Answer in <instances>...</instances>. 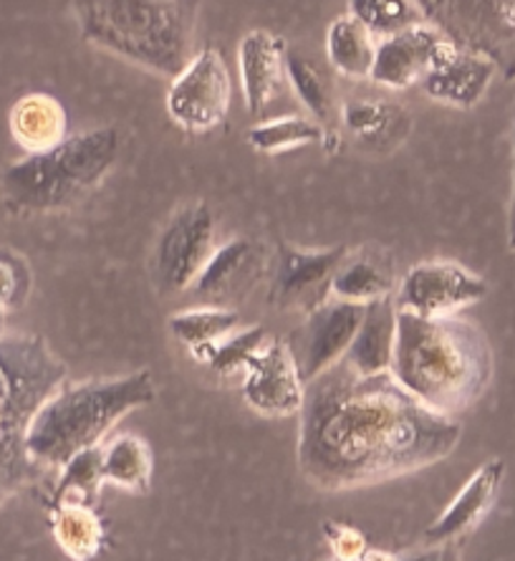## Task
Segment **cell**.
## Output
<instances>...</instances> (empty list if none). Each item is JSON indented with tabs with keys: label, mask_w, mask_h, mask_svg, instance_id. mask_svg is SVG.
<instances>
[{
	"label": "cell",
	"mask_w": 515,
	"mask_h": 561,
	"mask_svg": "<svg viewBox=\"0 0 515 561\" xmlns=\"http://www.w3.org/2000/svg\"><path fill=\"white\" fill-rule=\"evenodd\" d=\"M298 468L321 491H352L435 466L462 427L422 405L392 373L364 377L342 359L304 387Z\"/></svg>",
	"instance_id": "cell-1"
},
{
	"label": "cell",
	"mask_w": 515,
	"mask_h": 561,
	"mask_svg": "<svg viewBox=\"0 0 515 561\" xmlns=\"http://www.w3.org/2000/svg\"><path fill=\"white\" fill-rule=\"evenodd\" d=\"M392 377L422 405L453 417L476 405L493 379V350L470 319H425L397 309Z\"/></svg>",
	"instance_id": "cell-2"
},
{
	"label": "cell",
	"mask_w": 515,
	"mask_h": 561,
	"mask_svg": "<svg viewBox=\"0 0 515 561\" xmlns=\"http://www.w3.org/2000/svg\"><path fill=\"white\" fill-rule=\"evenodd\" d=\"M87 44L174 79L195 54L201 0H71Z\"/></svg>",
	"instance_id": "cell-3"
},
{
	"label": "cell",
	"mask_w": 515,
	"mask_h": 561,
	"mask_svg": "<svg viewBox=\"0 0 515 561\" xmlns=\"http://www.w3.org/2000/svg\"><path fill=\"white\" fill-rule=\"evenodd\" d=\"M157 385L149 369L64 382L33 415L26 448L41 468H61L77 453L94 448L129 412L152 405Z\"/></svg>",
	"instance_id": "cell-4"
},
{
	"label": "cell",
	"mask_w": 515,
	"mask_h": 561,
	"mask_svg": "<svg viewBox=\"0 0 515 561\" xmlns=\"http://www.w3.org/2000/svg\"><path fill=\"white\" fill-rule=\"evenodd\" d=\"M66 382V365L44 336H0V503L38 476L26 433L41 405Z\"/></svg>",
	"instance_id": "cell-5"
},
{
	"label": "cell",
	"mask_w": 515,
	"mask_h": 561,
	"mask_svg": "<svg viewBox=\"0 0 515 561\" xmlns=\"http://www.w3.org/2000/svg\"><path fill=\"white\" fill-rule=\"evenodd\" d=\"M122 135L96 127L69 135L46 152L26 154L3 172V195L13 210L54 213L77 205L119 160Z\"/></svg>",
	"instance_id": "cell-6"
},
{
	"label": "cell",
	"mask_w": 515,
	"mask_h": 561,
	"mask_svg": "<svg viewBox=\"0 0 515 561\" xmlns=\"http://www.w3.org/2000/svg\"><path fill=\"white\" fill-rule=\"evenodd\" d=\"M425 21L455 46L476 51L515 79V0H417Z\"/></svg>",
	"instance_id": "cell-7"
},
{
	"label": "cell",
	"mask_w": 515,
	"mask_h": 561,
	"mask_svg": "<svg viewBox=\"0 0 515 561\" xmlns=\"http://www.w3.org/2000/svg\"><path fill=\"white\" fill-rule=\"evenodd\" d=\"M215 216L205 203H190L164 222L152 253V280L162 296L193 288L215 253Z\"/></svg>",
	"instance_id": "cell-8"
},
{
	"label": "cell",
	"mask_w": 515,
	"mask_h": 561,
	"mask_svg": "<svg viewBox=\"0 0 515 561\" xmlns=\"http://www.w3.org/2000/svg\"><path fill=\"white\" fill-rule=\"evenodd\" d=\"M232 79L218 48L205 46L193 54L178 77L170 79L168 114L187 135H207L228 119Z\"/></svg>",
	"instance_id": "cell-9"
},
{
	"label": "cell",
	"mask_w": 515,
	"mask_h": 561,
	"mask_svg": "<svg viewBox=\"0 0 515 561\" xmlns=\"http://www.w3.org/2000/svg\"><path fill=\"white\" fill-rule=\"evenodd\" d=\"M488 280L462 263L435 259L412 266L394 291V307L425 319L458 317L462 309L483 301Z\"/></svg>",
	"instance_id": "cell-10"
},
{
	"label": "cell",
	"mask_w": 515,
	"mask_h": 561,
	"mask_svg": "<svg viewBox=\"0 0 515 561\" xmlns=\"http://www.w3.org/2000/svg\"><path fill=\"white\" fill-rule=\"evenodd\" d=\"M362 319V304L342 301L334 296L306 313L301 327L286 342L304 385H309L313 377L327 373L329 367L339 365L346 357L348 346L359 332Z\"/></svg>",
	"instance_id": "cell-11"
},
{
	"label": "cell",
	"mask_w": 515,
	"mask_h": 561,
	"mask_svg": "<svg viewBox=\"0 0 515 561\" xmlns=\"http://www.w3.org/2000/svg\"><path fill=\"white\" fill-rule=\"evenodd\" d=\"M348 253L346 245L309 251L278 243L276 266L271 276V304L281 311L309 313L331 299V280Z\"/></svg>",
	"instance_id": "cell-12"
},
{
	"label": "cell",
	"mask_w": 515,
	"mask_h": 561,
	"mask_svg": "<svg viewBox=\"0 0 515 561\" xmlns=\"http://www.w3.org/2000/svg\"><path fill=\"white\" fill-rule=\"evenodd\" d=\"M268 251L253 238H232L215 249L190 291L203 307H226L243 301L268 274Z\"/></svg>",
	"instance_id": "cell-13"
},
{
	"label": "cell",
	"mask_w": 515,
	"mask_h": 561,
	"mask_svg": "<svg viewBox=\"0 0 515 561\" xmlns=\"http://www.w3.org/2000/svg\"><path fill=\"white\" fill-rule=\"evenodd\" d=\"M455 44L445 33L422 21L417 26L400 31L397 36L379 41L369 79L385 89H394V92L422 84V79L443 61V56Z\"/></svg>",
	"instance_id": "cell-14"
},
{
	"label": "cell",
	"mask_w": 515,
	"mask_h": 561,
	"mask_svg": "<svg viewBox=\"0 0 515 561\" xmlns=\"http://www.w3.org/2000/svg\"><path fill=\"white\" fill-rule=\"evenodd\" d=\"M243 398L263 417L298 415L304 405V382L286 342L268 340L245 365Z\"/></svg>",
	"instance_id": "cell-15"
},
{
	"label": "cell",
	"mask_w": 515,
	"mask_h": 561,
	"mask_svg": "<svg viewBox=\"0 0 515 561\" xmlns=\"http://www.w3.org/2000/svg\"><path fill=\"white\" fill-rule=\"evenodd\" d=\"M286 41L265 28H253L240 38L238 79L245 110L261 119L286 84Z\"/></svg>",
	"instance_id": "cell-16"
},
{
	"label": "cell",
	"mask_w": 515,
	"mask_h": 561,
	"mask_svg": "<svg viewBox=\"0 0 515 561\" xmlns=\"http://www.w3.org/2000/svg\"><path fill=\"white\" fill-rule=\"evenodd\" d=\"M495 73L497 66L485 56L453 46L443 61L422 79V89L432 102L453 106V110H472L483 102Z\"/></svg>",
	"instance_id": "cell-17"
},
{
	"label": "cell",
	"mask_w": 515,
	"mask_h": 561,
	"mask_svg": "<svg viewBox=\"0 0 515 561\" xmlns=\"http://www.w3.org/2000/svg\"><path fill=\"white\" fill-rule=\"evenodd\" d=\"M503 476L505 463L501 458H493L480 466L476 473L470 476V481L462 485L458 496L453 499L450 506L445 508V514L425 531V541L455 543L462 539L465 534L476 529V526L490 514V508H493L497 491H501Z\"/></svg>",
	"instance_id": "cell-18"
},
{
	"label": "cell",
	"mask_w": 515,
	"mask_h": 561,
	"mask_svg": "<svg viewBox=\"0 0 515 561\" xmlns=\"http://www.w3.org/2000/svg\"><path fill=\"white\" fill-rule=\"evenodd\" d=\"M397 342V307L392 296L371 301L364 307V319L348 346L344 362L356 375L374 377L392 369Z\"/></svg>",
	"instance_id": "cell-19"
},
{
	"label": "cell",
	"mask_w": 515,
	"mask_h": 561,
	"mask_svg": "<svg viewBox=\"0 0 515 561\" xmlns=\"http://www.w3.org/2000/svg\"><path fill=\"white\" fill-rule=\"evenodd\" d=\"M11 137L26 154L46 152L69 137V117L56 96L33 92L21 96L8 114Z\"/></svg>",
	"instance_id": "cell-20"
},
{
	"label": "cell",
	"mask_w": 515,
	"mask_h": 561,
	"mask_svg": "<svg viewBox=\"0 0 515 561\" xmlns=\"http://www.w3.org/2000/svg\"><path fill=\"white\" fill-rule=\"evenodd\" d=\"M397 280L392 276L387 261L369 249L348 251L344 261L339 263L334 280H331V296L342 301L362 304L367 307L371 301L387 299L394 294Z\"/></svg>",
	"instance_id": "cell-21"
},
{
	"label": "cell",
	"mask_w": 515,
	"mask_h": 561,
	"mask_svg": "<svg viewBox=\"0 0 515 561\" xmlns=\"http://www.w3.org/2000/svg\"><path fill=\"white\" fill-rule=\"evenodd\" d=\"M374 56H377V38L362 26L354 15H339L327 31V59L339 77L369 79Z\"/></svg>",
	"instance_id": "cell-22"
},
{
	"label": "cell",
	"mask_w": 515,
	"mask_h": 561,
	"mask_svg": "<svg viewBox=\"0 0 515 561\" xmlns=\"http://www.w3.org/2000/svg\"><path fill=\"white\" fill-rule=\"evenodd\" d=\"M104 483L119 485L129 493H147L152 483V448L137 435H116L102 448Z\"/></svg>",
	"instance_id": "cell-23"
},
{
	"label": "cell",
	"mask_w": 515,
	"mask_h": 561,
	"mask_svg": "<svg viewBox=\"0 0 515 561\" xmlns=\"http://www.w3.org/2000/svg\"><path fill=\"white\" fill-rule=\"evenodd\" d=\"M168 327L174 340L185 344L193 357H201L210 346L238 332L240 313L226 307H197L172 313Z\"/></svg>",
	"instance_id": "cell-24"
},
{
	"label": "cell",
	"mask_w": 515,
	"mask_h": 561,
	"mask_svg": "<svg viewBox=\"0 0 515 561\" xmlns=\"http://www.w3.org/2000/svg\"><path fill=\"white\" fill-rule=\"evenodd\" d=\"M54 539L73 561H94L104 541V529L89 503H58L54 514Z\"/></svg>",
	"instance_id": "cell-25"
},
{
	"label": "cell",
	"mask_w": 515,
	"mask_h": 561,
	"mask_svg": "<svg viewBox=\"0 0 515 561\" xmlns=\"http://www.w3.org/2000/svg\"><path fill=\"white\" fill-rule=\"evenodd\" d=\"M286 81L294 89L298 102L309 117L321 122H329L336 112V99H334V84H331L329 73L321 69L319 64L306 59L301 54L288 51L286 54Z\"/></svg>",
	"instance_id": "cell-26"
},
{
	"label": "cell",
	"mask_w": 515,
	"mask_h": 561,
	"mask_svg": "<svg viewBox=\"0 0 515 561\" xmlns=\"http://www.w3.org/2000/svg\"><path fill=\"white\" fill-rule=\"evenodd\" d=\"M248 145L253 147L255 152L263 154H278L296 150V147L316 145L323 142V129L316 119L311 117H271L263 122H255V125L248 129Z\"/></svg>",
	"instance_id": "cell-27"
},
{
	"label": "cell",
	"mask_w": 515,
	"mask_h": 561,
	"mask_svg": "<svg viewBox=\"0 0 515 561\" xmlns=\"http://www.w3.org/2000/svg\"><path fill=\"white\" fill-rule=\"evenodd\" d=\"M348 15H354L377 44L425 21L417 0H348Z\"/></svg>",
	"instance_id": "cell-28"
},
{
	"label": "cell",
	"mask_w": 515,
	"mask_h": 561,
	"mask_svg": "<svg viewBox=\"0 0 515 561\" xmlns=\"http://www.w3.org/2000/svg\"><path fill=\"white\" fill-rule=\"evenodd\" d=\"M104 483L102 470V445L87 448L73 456L69 463L61 466L58 478L56 503H94L99 489Z\"/></svg>",
	"instance_id": "cell-29"
},
{
	"label": "cell",
	"mask_w": 515,
	"mask_h": 561,
	"mask_svg": "<svg viewBox=\"0 0 515 561\" xmlns=\"http://www.w3.org/2000/svg\"><path fill=\"white\" fill-rule=\"evenodd\" d=\"M268 344V334L263 327H245L232 332L226 340L218 342L210 350L203 352L201 357H195L201 365H207L213 373L222 377H230L236 373H243L251 357H255L263 346Z\"/></svg>",
	"instance_id": "cell-30"
},
{
	"label": "cell",
	"mask_w": 515,
	"mask_h": 561,
	"mask_svg": "<svg viewBox=\"0 0 515 561\" xmlns=\"http://www.w3.org/2000/svg\"><path fill=\"white\" fill-rule=\"evenodd\" d=\"M33 274L28 261L11 249H0V304L5 309H21L28 301Z\"/></svg>",
	"instance_id": "cell-31"
},
{
	"label": "cell",
	"mask_w": 515,
	"mask_h": 561,
	"mask_svg": "<svg viewBox=\"0 0 515 561\" xmlns=\"http://www.w3.org/2000/svg\"><path fill=\"white\" fill-rule=\"evenodd\" d=\"M342 117L348 131L356 137H377L389 125V110L379 102H369V99H356V102H346L342 106Z\"/></svg>",
	"instance_id": "cell-32"
},
{
	"label": "cell",
	"mask_w": 515,
	"mask_h": 561,
	"mask_svg": "<svg viewBox=\"0 0 515 561\" xmlns=\"http://www.w3.org/2000/svg\"><path fill=\"white\" fill-rule=\"evenodd\" d=\"M323 534H327L331 551H334V559L339 561H362V557L367 554V541H364V536L352 529V526L327 522Z\"/></svg>",
	"instance_id": "cell-33"
},
{
	"label": "cell",
	"mask_w": 515,
	"mask_h": 561,
	"mask_svg": "<svg viewBox=\"0 0 515 561\" xmlns=\"http://www.w3.org/2000/svg\"><path fill=\"white\" fill-rule=\"evenodd\" d=\"M394 561H460L455 543H427V549L394 557Z\"/></svg>",
	"instance_id": "cell-34"
},
{
	"label": "cell",
	"mask_w": 515,
	"mask_h": 561,
	"mask_svg": "<svg viewBox=\"0 0 515 561\" xmlns=\"http://www.w3.org/2000/svg\"><path fill=\"white\" fill-rule=\"evenodd\" d=\"M508 249L515 253V127H513V187L508 208Z\"/></svg>",
	"instance_id": "cell-35"
},
{
	"label": "cell",
	"mask_w": 515,
	"mask_h": 561,
	"mask_svg": "<svg viewBox=\"0 0 515 561\" xmlns=\"http://www.w3.org/2000/svg\"><path fill=\"white\" fill-rule=\"evenodd\" d=\"M362 561H394L392 554H385V551H367Z\"/></svg>",
	"instance_id": "cell-36"
},
{
	"label": "cell",
	"mask_w": 515,
	"mask_h": 561,
	"mask_svg": "<svg viewBox=\"0 0 515 561\" xmlns=\"http://www.w3.org/2000/svg\"><path fill=\"white\" fill-rule=\"evenodd\" d=\"M5 307L3 304H0V336H5Z\"/></svg>",
	"instance_id": "cell-37"
},
{
	"label": "cell",
	"mask_w": 515,
	"mask_h": 561,
	"mask_svg": "<svg viewBox=\"0 0 515 561\" xmlns=\"http://www.w3.org/2000/svg\"><path fill=\"white\" fill-rule=\"evenodd\" d=\"M331 561H339V559H331Z\"/></svg>",
	"instance_id": "cell-38"
}]
</instances>
